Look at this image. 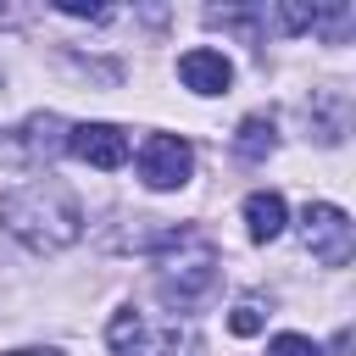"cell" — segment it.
<instances>
[{
    "instance_id": "6da1fadb",
    "label": "cell",
    "mask_w": 356,
    "mask_h": 356,
    "mask_svg": "<svg viewBox=\"0 0 356 356\" xmlns=\"http://www.w3.org/2000/svg\"><path fill=\"white\" fill-rule=\"evenodd\" d=\"M0 222L17 245L50 256V250H67L83 239V206L67 184L56 178H33V184H17L0 195Z\"/></svg>"
},
{
    "instance_id": "7a4b0ae2",
    "label": "cell",
    "mask_w": 356,
    "mask_h": 356,
    "mask_svg": "<svg viewBox=\"0 0 356 356\" xmlns=\"http://www.w3.org/2000/svg\"><path fill=\"white\" fill-rule=\"evenodd\" d=\"M217 284V250L195 234H178V256H167L156 267V295L178 312H195Z\"/></svg>"
},
{
    "instance_id": "3957f363",
    "label": "cell",
    "mask_w": 356,
    "mask_h": 356,
    "mask_svg": "<svg viewBox=\"0 0 356 356\" xmlns=\"http://www.w3.org/2000/svg\"><path fill=\"white\" fill-rule=\"evenodd\" d=\"M300 245L312 250V261H323V267H345L350 250H356V222L345 217V206H334V200H312V206L300 211Z\"/></svg>"
},
{
    "instance_id": "277c9868",
    "label": "cell",
    "mask_w": 356,
    "mask_h": 356,
    "mask_svg": "<svg viewBox=\"0 0 356 356\" xmlns=\"http://www.w3.org/2000/svg\"><path fill=\"white\" fill-rule=\"evenodd\" d=\"M134 161H139V184L156 189V195L184 189V184L195 178V150H189V139H178V134H150Z\"/></svg>"
},
{
    "instance_id": "5b68a950",
    "label": "cell",
    "mask_w": 356,
    "mask_h": 356,
    "mask_svg": "<svg viewBox=\"0 0 356 356\" xmlns=\"http://www.w3.org/2000/svg\"><path fill=\"white\" fill-rule=\"evenodd\" d=\"M67 150H72L78 161L111 172V167L128 161V134H122L117 122H78V128H67Z\"/></svg>"
},
{
    "instance_id": "8992f818",
    "label": "cell",
    "mask_w": 356,
    "mask_h": 356,
    "mask_svg": "<svg viewBox=\"0 0 356 356\" xmlns=\"http://www.w3.org/2000/svg\"><path fill=\"white\" fill-rule=\"evenodd\" d=\"M178 78H184V89H195V95H222L228 83H234V61L222 56V50H184L178 56Z\"/></svg>"
},
{
    "instance_id": "52a82bcc",
    "label": "cell",
    "mask_w": 356,
    "mask_h": 356,
    "mask_svg": "<svg viewBox=\"0 0 356 356\" xmlns=\"http://www.w3.org/2000/svg\"><path fill=\"white\" fill-rule=\"evenodd\" d=\"M284 228H289L284 195H278V189H250V195H245V234H250L256 245H267V239H278Z\"/></svg>"
},
{
    "instance_id": "ba28073f",
    "label": "cell",
    "mask_w": 356,
    "mask_h": 356,
    "mask_svg": "<svg viewBox=\"0 0 356 356\" xmlns=\"http://www.w3.org/2000/svg\"><path fill=\"white\" fill-rule=\"evenodd\" d=\"M134 356H200V339L189 334V328H150L145 323V339L134 345Z\"/></svg>"
},
{
    "instance_id": "9c48e42d",
    "label": "cell",
    "mask_w": 356,
    "mask_h": 356,
    "mask_svg": "<svg viewBox=\"0 0 356 356\" xmlns=\"http://www.w3.org/2000/svg\"><path fill=\"white\" fill-rule=\"evenodd\" d=\"M273 145H278V128H273V117H245V122H239V134H234V150H239L245 161H261V156H273Z\"/></svg>"
},
{
    "instance_id": "30bf717a",
    "label": "cell",
    "mask_w": 356,
    "mask_h": 356,
    "mask_svg": "<svg viewBox=\"0 0 356 356\" xmlns=\"http://www.w3.org/2000/svg\"><path fill=\"white\" fill-rule=\"evenodd\" d=\"M106 339H111V350H117V356H134V345L145 339V317H139L134 306H122V312L111 317V328H106Z\"/></svg>"
},
{
    "instance_id": "8fae6325",
    "label": "cell",
    "mask_w": 356,
    "mask_h": 356,
    "mask_svg": "<svg viewBox=\"0 0 356 356\" xmlns=\"http://www.w3.org/2000/svg\"><path fill=\"white\" fill-rule=\"evenodd\" d=\"M228 328H234L239 339H250V334L261 328V306H256V300H239V306L228 312Z\"/></svg>"
},
{
    "instance_id": "7c38bea8",
    "label": "cell",
    "mask_w": 356,
    "mask_h": 356,
    "mask_svg": "<svg viewBox=\"0 0 356 356\" xmlns=\"http://www.w3.org/2000/svg\"><path fill=\"white\" fill-rule=\"evenodd\" d=\"M267 356H317V345L306 334H273L267 339Z\"/></svg>"
},
{
    "instance_id": "4fadbf2b",
    "label": "cell",
    "mask_w": 356,
    "mask_h": 356,
    "mask_svg": "<svg viewBox=\"0 0 356 356\" xmlns=\"http://www.w3.org/2000/svg\"><path fill=\"white\" fill-rule=\"evenodd\" d=\"M67 17H106V6H78V0H61Z\"/></svg>"
},
{
    "instance_id": "5bb4252c",
    "label": "cell",
    "mask_w": 356,
    "mask_h": 356,
    "mask_svg": "<svg viewBox=\"0 0 356 356\" xmlns=\"http://www.w3.org/2000/svg\"><path fill=\"white\" fill-rule=\"evenodd\" d=\"M11 356H61V350H11Z\"/></svg>"
},
{
    "instance_id": "9a60e30c",
    "label": "cell",
    "mask_w": 356,
    "mask_h": 356,
    "mask_svg": "<svg viewBox=\"0 0 356 356\" xmlns=\"http://www.w3.org/2000/svg\"><path fill=\"white\" fill-rule=\"evenodd\" d=\"M0 106H6V83H0Z\"/></svg>"
}]
</instances>
